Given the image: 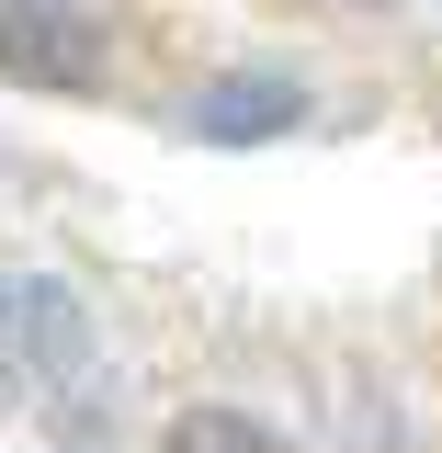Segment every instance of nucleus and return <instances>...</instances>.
Segmentation results:
<instances>
[{
  "label": "nucleus",
  "mask_w": 442,
  "mask_h": 453,
  "mask_svg": "<svg viewBox=\"0 0 442 453\" xmlns=\"http://www.w3.org/2000/svg\"><path fill=\"white\" fill-rule=\"evenodd\" d=\"M295 113H306V91H295L283 68H227V80H205V91L182 103V136H205V148H261Z\"/></svg>",
  "instance_id": "obj_1"
},
{
  "label": "nucleus",
  "mask_w": 442,
  "mask_h": 453,
  "mask_svg": "<svg viewBox=\"0 0 442 453\" xmlns=\"http://www.w3.org/2000/svg\"><path fill=\"white\" fill-rule=\"evenodd\" d=\"M0 68L46 80V91H103V46L80 35V12H12L0 23Z\"/></svg>",
  "instance_id": "obj_2"
},
{
  "label": "nucleus",
  "mask_w": 442,
  "mask_h": 453,
  "mask_svg": "<svg viewBox=\"0 0 442 453\" xmlns=\"http://www.w3.org/2000/svg\"><path fill=\"white\" fill-rule=\"evenodd\" d=\"M0 351H12V363H80V306H68V295H57V283H12V295H0Z\"/></svg>",
  "instance_id": "obj_3"
},
{
  "label": "nucleus",
  "mask_w": 442,
  "mask_h": 453,
  "mask_svg": "<svg viewBox=\"0 0 442 453\" xmlns=\"http://www.w3.org/2000/svg\"><path fill=\"white\" fill-rule=\"evenodd\" d=\"M159 453H295L273 419H250V408H182L159 431Z\"/></svg>",
  "instance_id": "obj_4"
},
{
  "label": "nucleus",
  "mask_w": 442,
  "mask_h": 453,
  "mask_svg": "<svg viewBox=\"0 0 442 453\" xmlns=\"http://www.w3.org/2000/svg\"><path fill=\"white\" fill-rule=\"evenodd\" d=\"M12 12H91V0H12Z\"/></svg>",
  "instance_id": "obj_5"
}]
</instances>
